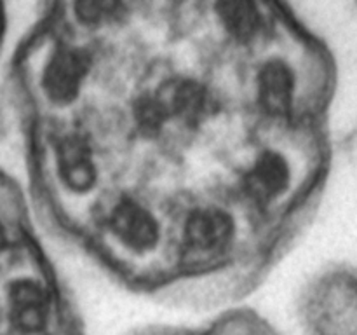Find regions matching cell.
<instances>
[{"instance_id": "7", "label": "cell", "mask_w": 357, "mask_h": 335, "mask_svg": "<svg viewBox=\"0 0 357 335\" xmlns=\"http://www.w3.org/2000/svg\"><path fill=\"white\" fill-rule=\"evenodd\" d=\"M246 192L258 204H268L281 198L289 185L288 161L274 150H265L246 174Z\"/></svg>"}, {"instance_id": "9", "label": "cell", "mask_w": 357, "mask_h": 335, "mask_svg": "<svg viewBox=\"0 0 357 335\" xmlns=\"http://www.w3.org/2000/svg\"><path fill=\"white\" fill-rule=\"evenodd\" d=\"M223 27L239 40H250L260 30V13L250 2H222L216 6Z\"/></svg>"}, {"instance_id": "4", "label": "cell", "mask_w": 357, "mask_h": 335, "mask_svg": "<svg viewBox=\"0 0 357 335\" xmlns=\"http://www.w3.org/2000/svg\"><path fill=\"white\" fill-rule=\"evenodd\" d=\"M110 230L129 250L136 253L152 250L159 241V223L152 213L131 199H124L110 215Z\"/></svg>"}, {"instance_id": "6", "label": "cell", "mask_w": 357, "mask_h": 335, "mask_svg": "<svg viewBox=\"0 0 357 335\" xmlns=\"http://www.w3.org/2000/svg\"><path fill=\"white\" fill-rule=\"evenodd\" d=\"M9 318L14 328L23 335H37L44 332L49 320L47 297L40 285L24 279L9 290Z\"/></svg>"}, {"instance_id": "2", "label": "cell", "mask_w": 357, "mask_h": 335, "mask_svg": "<svg viewBox=\"0 0 357 335\" xmlns=\"http://www.w3.org/2000/svg\"><path fill=\"white\" fill-rule=\"evenodd\" d=\"M150 100L155 105L162 122L169 117H178L185 124H197L213 110V98L208 89L192 80H169L162 84Z\"/></svg>"}, {"instance_id": "5", "label": "cell", "mask_w": 357, "mask_h": 335, "mask_svg": "<svg viewBox=\"0 0 357 335\" xmlns=\"http://www.w3.org/2000/svg\"><path fill=\"white\" fill-rule=\"evenodd\" d=\"M56 166L63 185L72 192H87L96 184V166L84 138L68 135L56 145Z\"/></svg>"}, {"instance_id": "8", "label": "cell", "mask_w": 357, "mask_h": 335, "mask_svg": "<svg viewBox=\"0 0 357 335\" xmlns=\"http://www.w3.org/2000/svg\"><path fill=\"white\" fill-rule=\"evenodd\" d=\"M295 94V75L281 59H272L258 73V100L261 108L274 117L288 115Z\"/></svg>"}, {"instance_id": "11", "label": "cell", "mask_w": 357, "mask_h": 335, "mask_svg": "<svg viewBox=\"0 0 357 335\" xmlns=\"http://www.w3.org/2000/svg\"><path fill=\"white\" fill-rule=\"evenodd\" d=\"M3 243H6V232H3V227L0 223V248L3 246Z\"/></svg>"}, {"instance_id": "10", "label": "cell", "mask_w": 357, "mask_h": 335, "mask_svg": "<svg viewBox=\"0 0 357 335\" xmlns=\"http://www.w3.org/2000/svg\"><path fill=\"white\" fill-rule=\"evenodd\" d=\"M122 9L124 6L115 2H80L75 6L79 20L87 24H100L110 21L112 17H117Z\"/></svg>"}, {"instance_id": "1", "label": "cell", "mask_w": 357, "mask_h": 335, "mask_svg": "<svg viewBox=\"0 0 357 335\" xmlns=\"http://www.w3.org/2000/svg\"><path fill=\"white\" fill-rule=\"evenodd\" d=\"M91 68V58L77 47H59L49 58L42 73V87L56 105H68L79 94Z\"/></svg>"}, {"instance_id": "3", "label": "cell", "mask_w": 357, "mask_h": 335, "mask_svg": "<svg viewBox=\"0 0 357 335\" xmlns=\"http://www.w3.org/2000/svg\"><path fill=\"white\" fill-rule=\"evenodd\" d=\"M234 236L230 215L218 208H199L185 223V246L195 255L222 253Z\"/></svg>"}]
</instances>
